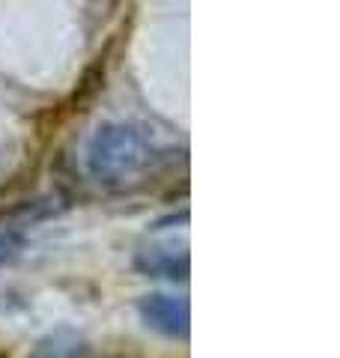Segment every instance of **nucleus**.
Here are the masks:
<instances>
[{
    "label": "nucleus",
    "mask_w": 340,
    "mask_h": 358,
    "mask_svg": "<svg viewBox=\"0 0 340 358\" xmlns=\"http://www.w3.org/2000/svg\"><path fill=\"white\" fill-rule=\"evenodd\" d=\"M84 164L99 185L129 188L173 164V138L150 122H101L87 141Z\"/></svg>",
    "instance_id": "obj_1"
},
{
    "label": "nucleus",
    "mask_w": 340,
    "mask_h": 358,
    "mask_svg": "<svg viewBox=\"0 0 340 358\" xmlns=\"http://www.w3.org/2000/svg\"><path fill=\"white\" fill-rule=\"evenodd\" d=\"M138 313L146 326L153 331H158L162 338L183 341L191 331V305H188L185 296L150 293L138 301Z\"/></svg>",
    "instance_id": "obj_2"
},
{
    "label": "nucleus",
    "mask_w": 340,
    "mask_h": 358,
    "mask_svg": "<svg viewBox=\"0 0 340 358\" xmlns=\"http://www.w3.org/2000/svg\"><path fill=\"white\" fill-rule=\"evenodd\" d=\"M134 268L150 278H188V245L185 239H153L134 251Z\"/></svg>",
    "instance_id": "obj_3"
},
{
    "label": "nucleus",
    "mask_w": 340,
    "mask_h": 358,
    "mask_svg": "<svg viewBox=\"0 0 340 358\" xmlns=\"http://www.w3.org/2000/svg\"><path fill=\"white\" fill-rule=\"evenodd\" d=\"M108 57H111V48L105 54H99V57H93V63H90L87 69L81 72V78H78L72 102H69L75 114H84V110H90L96 99L101 96L105 81H108Z\"/></svg>",
    "instance_id": "obj_4"
},
{
    "label": "nucleus",
    "mask_w": 340,
    "mask_h": 358,
    "mask_svg": "<svg viewBox=\"0 0 340 358\" xmlns=\"http://www.w3.org/2000/svg\"><path fill=\"white\" fill-rule=\"evenodd\" d=\"M30 358H90V343L72 329H54L33 346Z\"/></svg>",
    "instance_id": "obj_5"
},
{
    "label": "nucleus",
    "mask_w": 340,
    "mask_h": 358,
    "mask_svg": "<svg viewBox=\"0 0 340 358\" xmlns=\"http://www.w3.org/2000/svg\"><path fill=\"white\" fill-rule=\"evenodd\" d=\"M18 248H21V239L15 236V233H3V236H0V263L9 260Z\"/></svg>",
    "instance_id": "obj_6"
}]
</instances>
